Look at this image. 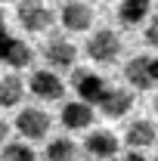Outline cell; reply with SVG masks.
Masks as SVG:
<instances>
[{"mask_svg": "<svg viewBox=\"0 0 158 161\" xmlns=\"http://www.w3.org/2000/svg\"><path fill=\"white\" fill-rule=\"evenodd\" d=\"M121 53V37L112 31V28H99L93 31V37L87 40V56L99 65H109V62H115Z\"/></svg>", "mask_w": 158, "mask_h": 161, "instance_id": "obj_1", "label": "cell"}, {"mask_svg": "<svg viewBox=\"0 0 158 161\" xmlns=\"http://www.w3.org/2000/svg\"><path fill=\"white\" fill-rule=\"evenodd\" d=\"M71 80H75V90H78L81 102H87V105H99L102 96L109 93L105 80L99 78V75H93V71H87V68H75Z\"/></svg>", "mask_w": 158, "mask_h": 161, "instance_id": "obj_2", "label": "cell"}, {"mask_svg": "<svg viewBox=\"0 0 158 161\" xmlns=\"http://www.w3.org/2000/svg\"><path fill=\"white\" fill-rule=\"evenodd\" d=\"M16 19L25 31H43V28H50V22H53V13H50V6H43L40 0H25L16 6Z\"/></svg>", "mask_w": 158, "mask_h": 161, "instance_id": "obj_3", "label": "cell"}, {"mask_svg": "<svg viewBox=\"0 0 158 161\" xmlns=\"http://www.w3.org/2000/svg\"><path fill=\"white\" fill-rule=\"evenodd\" d=\"M16 130H19L25 140H43L47 130H50V115L40 112V108H25L16 118Z\"/></svg>", "mask_w": 158, "mask_h": 161, "instance_id": "obj_4", "label": "cell"}, {"mask_svg": "<svg viewBox=\"0 0 158 161\" xmlns=\"http://www.w3.org/2000/svg\"><path fill=\"white\" fill-rule=\"evenodd\" d=\"M31 93L37 96V99H62V93H65V84L56 71H34L31 75Z\"/></svg>", "mask_w": 158, "mask_h": 161, "instance_id": "obj_5", "label": "cell"}, {"mask_svg": "<svg viewBox=\"0 0 158 161\" xmlns=\"http://www.w3.org/2000/svg\"><path fill=\"white\" fill-rule=\"evenodd\" d=\"M90 22H93V9L84 0H68L62 6V25H65V31H87Z\"/></svg>", "mask_w": 158, "mask_h": 161, "instance_id": "obj_6", "label": "cell"}, {"mask_svg": "<svg viewBox=\"0 0 158 161\" xmlns=\"http://www.w3.org/2000/svg\"><path fill=\"white\" fill-rule=\"evenodd\" d=\"M84 149H87V155L93 161H105V158H112V155H118V140L109 130H93L87 136V142H84Z\"/></svg>", "mask_w": 158, "mask_h": 161, "instance_id": "obj_7", "label": "cell"}, {"mask_svg": "<svg viewBox=\"0 0 158 161\" xmlns=\"http://www.w3.org/2000/svg\"><path fill=\"white\" fill-rule=\"evenodd\" d=\"M0 62H6L9 68H25L31 62V47L19 37H6L0 40Z\"/></svg>", "mask_w": 158, "mask_h": 161, "instance_id": "obj_8", "label": "cell"}, {"mask_svg": "<svg viewBox=\"0 0 158 161\" xmlns=\"http://www.w3.org/2000/svg\"><path fill=\"white\" fill-rule=\"evenodd\" d=\"M124 78L130 80V87L137 90H149L155 80H152V59L149 56H133L124 68Z\"/></svg>", "mask_w": 158, "mask_h": 161, "instance_id": "obj_9", "label": "cell"}, {"mask_svg": "<svg viewBox=\"0 0 158 161\" xmlns=\"http://www.w3.org/2000/svg\"><path fill=\"white\" fill-rule=\"evenodd\" d=\"M43 56H47V62L53 68H71L75 59H78V47L68 43V40H50L43 47Z\"/></svg>", "mask_w": 158, "mask_h": 161, "instance_id": "obj_10", "label": "cell"}, {"mask_svg": "<svg viewBox=\"0 0 158 161\" xmlns=\"http://www.w3.org/2000/svg\"><path fill=\"white\" fill-rule=\"evenodd\" d=\"M99 108H102V115H109V118H124L130 108H133V93L130 90H109L102 102H99Z\"/></svg>", "mask_w": 158, "mask_h": 161, "instance_id": "obj_11", "label": "cell"}, {"mask_svg": "<svg viewBox=\"0 0 158 161\" xmlns=\"http://www.w3.org/2000/svg\"><path fill=\"white\" fill-rule=\"evenodd\" d=\"M90 121H93V105H87L81 99L62 105V124L68 130H84V127H90Z\"/></svg>", "mask_w": 158, "mask_h": 161, "instance_id": "obj_12", "label": "cell"}, {"mask_svg": "<svg viewBox=\"0 0 158 161\" xmlns=\"http://www.w3.org/2000/svg\"><path fill=\"white\" fill-rule=\"evenodd\" d=\"M155 127L149 124V121H133L130 127H127V146L133 149V152H139V149H146V146H152L155 142Z\"/></svg>", "mask_w": 158, "mask_h": 161, "instance_id": "obj_13", "label": "cell"}, {"mask_svg": "<svg viewBox=\"0 0 158 161\" xmlns=\"http://www.w3.org/2000/svg\"><path fill=\"white\" fill-rule=\"evenodd\" d=\"M25 96V84L19 75H6L0 78V108H13L19 105V99Z\"/></svg>", "mask_w": 158, "mask_h": 161, "instance_id": "obj_14", "label": "cell"}, {"mask_svg": "<svg viewBox=\"0 0 158 161\" xmlns=\"http://www.w3.org/2000/svg\"><path fill=\"white\" fill-rule=\"evenodd\" d=\"M149 16V0H121L118 6V19L124 25H137Z\"/></svg>", "mask_w": 158, "mask_h": 161, "instance_id": "obj_15", "label": "cell"}, {"mask_svg": "<svg viewBox=\"0 0 158 161\" xmlns=\"http://www.w3.org/2000/svg\"><path fill=\"white\" fill-rule=\"evenodd\" d=\"M43 158L47 161H75V142L59 136V140H50V146L43 149Z\"/></svg>", "mask_w": 158, "mask_h": 161, "instance_id": "obj_16", "label": "cell"}, {"mask_svg": "<svg viewBox=\"0 0 158 161\" xmlns=\"http://www.w3.org/2000/svg\"><path fill=\"white\" fill-rule=\"evenodd\" d=\"M0 161H37V155H34V149L25 146V142H6Z\"/></svg>", "mask_w": 158, "mask_h": 161, "instance_id": "obj_17", "label": "cell"}, {"mask_svg": "<svg viewBox=\"0 0 158 161\" xmlns=\"http://www.w3.org/2000/svg\"><path fill=\"white\" fill-rule=\"evenodd\" d=\"M146 43L149 47H158V16H152L149 28H146Z\"/></svg>", "mask_w": 158, "mask_h": 161, "instance_id": "obj_18", "label": "cell"}, {"mask_svg": "<svg viewBox=\"0 0 158 161\" xmlns=\"http://www.w3.org/2000/svg\"><path fill=\"white\" fill-rule=\"evenodd\" d=\"M121 161H146V155H143V152H127Z\"/></svg>", "mask_w": 158, "mask_h": 161, "instance_id": "obj_19", "label": "cell"}, {"mask_svg": "<svg viewBox=\"0 0 158 161\" xmlns=\"http://www.w3.org/2000/svg\"><path fill=\"white\" fill-rule=\"evenodd\" d=\"M6 133H9V124H6V121H0V142L6 140Z\"/></svg>", "mask_w": 158, "mask_h": 161, "instance_id": "obj_20", "label": "cell"}, {"mask_svg": "<svg viewBox=\"0 0 158 161\" xmlns=\"http://www.w3.org/2000/svg\"><path fill=\"white\" fill-rule=\"evenodd\" d=\"M152 80L158 84V59H152Z\"/></svg>", "mask_w": 158, "mask_h": 161, "instance_id": "obj_21", "label": "cell"}, {"mask_svg": "<svg viewBox=\"0 0 158 161\" xmlns=\"http://www.w3.org/2000/svg\"><path fill=\"white\" fill-rule=\"evenodd\" d=\"M6 37V22H3V16H0V40Z\"/></svg>", "mask_w": 158, "mask_h": 161, "instance_id": "obj_22", "label": "cell"}, {"mask_svg": "<svg viewBox=\"0 0 158 161\" xmlns=\"http://www.w3.org/2000/svg\"><path fill=\"white\" fill-rule=\"evenodd\" d=\"M155 112H158V96H155Z\"/></svg>", "mask_w": 158, "mask_h": 161, "instance_id": "obj_23", "label": "cell"}, {"mask_svg": "<svg viewBox=\"0 0 158 161\" xmlns=\"http://www.w3.org/2000/svg\"><path fill=\"white\" fill-rule=\"evenodd\" d=\"M0 3H13V0H0Z\"/></svg>", "mask_w": 158, "mask_h": 161, "instance_id": "obj_24", "label": "cell"}, {"mask_svg": "<svg viewBox=\"0 0 158 161\" xmlns=\"http://www.w3.org/2000/svg\"><path fill=\"white\" fill-rule=\"evenodd\" d=\"M90 161H93V158H90Z\"/></svg>", "mask_w": 158, "mask_h": 161, "instance_id": "obj_25", "label": "cell"}, {"mask_svg": "<svg viewBox=\"0 0 158 161\" xmlns=\"http://www.w3.org/2000/svg\"><path fill=\"white\" fill-rule=\"evenodd\" d=\"M155 161H158V158H155Z\"/></svg>", "mask_w": 158, "mask_h": 161, "instance_id": "obj_26", "label": "cell"}]
</instances>
